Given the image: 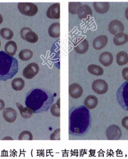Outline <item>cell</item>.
<instances>
[{
    "mask_svg": "<svg viewBox=\"0 0 128 159\" xmlns=\"http://www.w3.org/2000/svg\"><path fill=\"white\" fill-rule=\"evenodd\" d=\"M0 35L2 38L7 40H9L13 38L14 33L9 28H3L0 30Z\"/></svg>",
    "mask_w": 128,
    "mask_h": 159,
    "instance_id": "cell-28",
    "label": "cell"
},
{
    "mask_svg": "<svg viewBox=\"0 0 128 159\" xmlns=\"http://www.w3.org/2000/svg\"><path fill=\"white\" fill-rule=\"evenodd\" d=\"M113 41L116 46L123 45L128 42V35L126 33H118L115 35Z\"/></svg>",
    "mask_w": 128,
    "mask_h": 159,
    "instance_id": "cell-22",
    "label": "cell"
},
{
    "mask_svg": "<svg viewBox=\"0 0 128 159\" xmlns=\"http://www.w3.org/2000/svg\"><path fill=\"white\" fill-rule=\"evenodd\" d=\"M48 33L53 38H58L60 36V23L55 22L49 26Z\"/></svg>",
    "mask_w": 128,
    "mask_h": 159,
    "instance_id": "cell-20",
    "label": "cell"
},
{
    "mask_svg": "<svg viewBox=\"0 0 128 159\" xmlns=\"http://www.w3.org/2000/svg\"><path fill=\"white\" fill-rule=\"evenodd\" d=\"M125 15H126V18L128 20V7L126 8V9Z\"/></svg>",
    "mask_w": 128,
    "mask_h": 159,
    "instance_id": "cell-36",
    "label": "cell"
},
{
    "mask_svg": "<svg viewBox=\"0 0 128 159\" xmlns=\"http://www.w3.org/2000/svg\"><path fill=\"white\" fill-rule=\"evenodd\" d=\"M88 71L91 74L96 76H101L104 74V69L100 66L96 64H90L88 66Z\"/></svg>",
    "mask_w": 128,
    "mask_h": 159,
    "instance_id": "cell-24",
    "label": "cell"
},
{
    "mask_svg": "<svg viewBox=\"0 0 128 159\" xmlns=\"http://www.w3.org/2000/svg\"><path fill=\"white\" fill-rule=\"evenodd\" d=\"M108 29L110 33L115 35L118 33H123L124 31V26L123 23L119 20H114L109 23Z\"/></svg>",
    "mask_w": 128,
    "mask_h": 159,
    "instance_id": "cell-10",
    "label": "cell"
},
{
    "mask_svg": "<svg viewBox=\"0 0 128 159\" xmlns=\"http://www.w3.org/2000/svg\"><path fill=\"white\" fill-rule=\"evenodd\" d=\"M16 105L19 110L21 116L25 119H28L32 117L33 112V111L28 107H24L21 104H20L19 102L16 103Z\"/></svg>",
    "mask_w": 128,
    "mask_h": 159,
    "instance_id": "cell-21",
    "label": "cell"
},
{
    "mask_svg": "<svg viewBox=\"0 0 128 159\" xmlns=\"http://www.w3.org/2000/svg\"><path fill=\"white\" fill-rule=\"evenodd\" d=\"M50 139L51 140H60V129L55 130V132L50 135Z\"/></svg>",
    "mask_w": 128,
    "mask_h": 159,
    "instance_id": "cell-32",
    "label": "cell"
},
{
    "mask_svg": "<svg viewBox=\"0 0 128 159\" xmlns=\"http://www.w3.org/2000/svg\"><path fill=\"white\" fill-rule=\"evenodd\" d=\"M39 71V66L38 64L31 63L28 64L23 70V76L28 80H31L36 77Z\"/></svg>",
    "mask_w": 128,
    "mask_h": 159,
    "instance_id": "cell-8",
    "label": "cell"
},
{
    "mask_svg": "<svg viewBox=\"0 0 128 159\" xmlns=\"http://www.w3.org/2000/svg\"><path fill=\"white\" fill-rule=\"evenodd\" d=\"M122 75L124 80L128 81V67L123 69L122 71Z\"/></svg>",
    "mask_w": 128,
    "mask_h": 159,
    "instance_id": "cell-34",
    "label": "cell"
},
{
    "mask_svg": "<svg viewBox=\"0 0 128 159\" xmlns=\"http://www.w3.org/2000/svg\"><path fill=\"white\" fill-rule=\"evenodd\" d=\"M4 108H5V102L2 99H0V111L4 109Z\"/></svg>",
    "mask_w": 128,
    "mask_h": 159,
    "instance_id": "cell-35",
    "label": "cell"
},
{
    "mask_svg": "<svg viewBox=\"0 0 128 159\" xmlns=\"http://www.w3.org/2000/svg\"><path fill=\"white\" fill-rule=\"evenodd\" d=\"M90 111L84 106L72 108L69 112V134L82 136L89 131L91 126Z\"/></svg>",
    "mask_w": 128,
    "mask_h": 159,
    "instance_id": "cell-1",
    "label": "cell"
},
{
    "mask_svg": "<svg viewBox=\"0 0 128 159\" xmlns=\"http://www.w3.org/2000/svg\"><path fill=\"white\" fill-rule=\"evenodd\" d=\"M83 93V89L77 83H73L69 87V94L73 98H79Z\"/></svg>",
    "mask_w": 128,
    "mask_h": 159,
    "instance_id": "cell-13",
    "label": "cell"
},
{
    "mask_svg": "<svg viewBox=\"0 0 128 159\" xmlns=\"http://www.w3.org/2000/svg\"><path fill=\"white\" fill-rule=\"evenodd\" d=\"M3 21V19L2 16L1 14H0V25L2 23Z\"/></svg>",
    "mask_w": 128,
    "mask_h": 159,
    "instance_id": "cell-37",
    "label": "cell"
},
{
    "mask_svg": "<svg viewBox=\"0 0 128 159\" xmlns=\"http://www.w3.org/2000/svg\"><path fill=\"white\" fill-rule=\"evenodd\" d=\"M93 6L98 14H105L109 11L110 8V4L107 2H95L93 3Z\"/></svg>",
    "mask_w": 128,
    "mask_h": 159,
    "instance_id": "cell-17",
    "label": "cell"
},
{
    "mask_svg": "<svg viewBox=\"0 0 128 159\" xmlns=\"http://www.w3.org/2000/svg\"><path fill=\"white\" fill-rule=\"evenodd\" d=\"M106 134L108 140H120L122 136V131L118 126L112 125L107 129Z\"/></svg>",
    "mask_w": 128,
    "mask_h": 159,
    "instance_id": "cell-7",
    "label": "cell"
},
{
    "mask_svg": "<svg viewBox=\"0 0 128 159\" xmlns=\"http://www.w3.org/2000/svg\"><path fill=\"white\" fill-rule=\"evenodd\" d=\"M60 99L57 101V103L53 104L50 107V112L53 116L57 117H59L60 116Z\"/></svg>",
    "mask_w": 128,
    "mask_h": 159,
    "instance_id": "cell-29",
    "label": "cell"
},
{
    "mask_svg": "<svg viewBox=\"0 0 128 159\" xmlns=\"http://www.w3.org/2000/svg\"><path fill=\"white\" fill-rule=\"evenodd\" d=\"M0 48H1V41H0Z\"/></svg>",
    "mask_w": 128,
    "mask_h": 159,
    "instance_id": "cell-38",
    "label": "cell"
},
{
    "mask_svg": "<svg viewBox=\"0 0 128 159\" xmlns=\"http://www.w3.org/2000/svg\"><path fill=\"white\" fill-rule=\"evenodd\" d=\"M33 139L32 134L30 131H24L22 132L19 136V140H32Z\"/></svg>",
    "mask_w": 128,
    "mask_h": 159,
    "instance_id": "cell-31",
    "label": "cell"
},
{
    "mask_svg": "<svg viewBox=\"0 0 128 159\" xmlns=\"http://www.w3.org/2000/svg\"><path fill=\"white\" fill-rule=\"evenodd\" d=\"M92 89L96 93L101 95L107 93L109 89V86L105 80H97L92 83Z\"/></svg>",
    "mask_w": 128,
    "mask_h": 159,
    "instance_id": "cell-9",
    "label": "cell"
},
{
    "mask_svg": "<svg viewBox=\"0 0 128 159\" xmlns=\"http://www.w3.org/2000/svg\"><path fill=\"white\" fill-rule=\"evenodd\" d=\"M17 50V46L15 41H9L5 44V51L6 54L10 56H14L16 54Z\"/></svg>",
    "mask_w": 128,
    "mask_h": 159,
    "instance_id": "cell-23",
    "label": "cell"
},
{
    "mask_svg": "<svg viewBox=\"0 0 128 159\" xmlns=\"http://www.w3.org/2000/svg\"><path fill=\"white\" fill-rule=\"evenodd\" d=\"M81 6L82 3L81 2H69L68 6L69 12L73 15L77 14V11Z\"/></svg>",
    "mask_w": 128,
    "mask_h": 159,
    "instance_id": "cell-30",
    "label": "cell"
},
{
    "mask_svg": "<svg viewBox=\"0 0 128 159\" xmlns=\"http://www.w3.org/2000/svg\"><path fill=\"white\" fill-rule=\"evenodd\" d=\"M12 88L15 91H21L25 87V82L21 78H17L14 79L11 83Z\"/></svg>",
    "mask_w": 128,
    "mask_h": 159,
    "instance_id": "cell-26",
    "label": "cell"
},
{
    "mask_svg": "<svg viewBox=\"0 0 128 159\" xmlns=\"http://www.w3.org/2000/svg\"><path fill=\"white\" fill-rule=\"evenodd\" d=\"M108 38L107 35H100L96 37L93 41V47L96 50H101L107 46Z\"/></svg>",
    "mask_w": 128,
    "mask_h": 159,
    "instance_id": "cell-14",
    "label": "cell"
},
{
    "mask_svg": "<svg viewBox=\"0 0 128 159\" xmlns=\"http://www.w3.org/2000/svg\"><path fill=\"white\" fill-rule=\"evenodd\" d=\"M46 16L50 19H59L60 18L59 3H56L50 6L46 11Z\"/></svg>",
    "mask_w": 128,
    "mask_h": 159,
    "instance_id": "cell-11",
    "label": "cell"
},
{
    "mask_svg": "<svg viewBox=\"0 0 128 159\" xmlns=\"http://www.w3.org/2000/svg\"><path fill=\"white\" fill-rule=\"evenodd\" d=\"M17 8L21 14L27 16H34L38 11V6L33 3H19Z\"/></svg>",
    "mask_w": 128,
    "mask_h": 159,
    "instance_id": "cell-5",
    "label": "cell"
},
{
    "mask_svg": "<svg viewBox=\"0 0 128 159\" xmlns=\"http://www.w3.org/2000/svg\"><path fill=\"white\" fill-rule=\"evenodd\" d=\"M98 99L93 95L87 96L84 101L85 107L89 110L95 108L98 104Z\"/></svg>",
    "mask_w": 128,
    "mask_h": 159,
    "instance_id": "cell-19",
    "label": "cell"
},
{
    "mask_svg": "<svg viewBox=\"0 0 128 159\" xmlns=\"http://www.w3.org/2000/svg\"><path fill=\"white\" fill-rule=\"evenodd\" d=\"M33 56V52L30 49L22 50L19 54L20 59L23 61H29L32 58Z\"/></svg>",
    "mask_w": 128,
    "mask_h": 159,
    "instance_id": "cell-27",
    "label": "cell"
},
{
    "mask_svg": "<svg viewBox=\"0 0 128 159\" xmlns=\"http://www.w3.org/2000/svg\"><path fill=\"white\" fill-rule=\"evenodd\" d=\"M20 35L21 38L25 41L30 43H36L38 41L39 37L35 32L30 28L25 27L20 31Z\"/></svg>",
    "mask_w": 128,
    "mask_h": 159,
    "instance_id": "cell-6",
    "label": "cell"
},
{
    "mask_svg": "<svg viewBox=\"0 0 128 159\" xmlns=\"http://www.w3.org/2000/svg\"><path fill=\"white\" fill-rule=\"evenodd\" d=\"M116 99L120 106L128 111V81L124 83L118 89Z\"/></svg>",
    "mask_w": 128,
    "mask_h": 159,
    "instance_id": "cell-4",
    "label": "cell"
},
{
    "mask_svg": "<svg viewBox=\"0 0 128 159\" xmlns=\"http://www.w3.org/2000/svg\"><path fill=\"white\" fill-rule=\"evenodd\" d=\"M77 14L79 17V19H86L89 16H92V10L89 6L84 5L81 6L79 7Z\"/></svg>",
    "mask_w": 128,
    "mask_h": 159,
    "instance_id": "cell-16",
    "label": "cell"
},
{
    "mask_svg": "<svg viewBox=\"0 0 128 159\" xmlns=\"http://www.w3.org/2000/svg\"><path fill=\"white\" fill-rule=\"evenodd\" d=\"M54 96L50 91L34 88L27 92L25 105L34 113H41L48 111L54 102Z\"/></svg>",
    "mask_w": 128,
    "mask_h": 159,
    "instance_id": "cell-2",
    "label": "cell"
},
{
    "mask_svg": "<svg viewBox=\"0 0 128 159\" xmlns=\"http://www.w3.org/2000/svg\"><path fill=\"white\" fill-rule=\"evenodd\" d=\"M99 61L105 66H109L113 62V56L110 52H102L100 55Z\"/></svg>",
    "mask_w": 128,
    "mask_h": 159,
    "instance_id": "cell-18",
    "label": "cell"
},
{
    "mask_svg": "<svg viewBox=\"0 0 128 159\" xmlns=\"http://www.w3.org/2000/svg\"><path fill=\"white\" fill-rule=\"evenodd\" d=\"M2 115L5 120L9 123H13L17 120V111L14 108L10 107L6 108L3 110Z\"/></svg>",
    "mask_w": 128,
    "mask_h": 159,
    "instance_id": "cell-15",
    "label": "cell"
},
{
    "mask_svg": "<svg viewBox=\"0 0 128 159\" xmlns=\"http://www.w3.org/2000/svg\"><path fill=\"white\" fill-rule=\"evenodd\" d=\"M88 48L89 44L86 39H81L77 40L74 44V50L80 54H83L86 53L88 51Z\"/></svg>",
    "mask_w": 128,
    "mask_h": 159,
    "instance_id": "cell-12",
    "label": "cell"
},
{
    "mask_svg": "<svg viewBox=\"0 0 128 159\" xmlns=\"http://www.w3.org/2000/svg\"><path fill=\"white\" fill-rule=\"evenodd\" d=\"M116 63L119 66H123L128 63V54L125 52H120L116 55Z\"/></svg>",
    "mask_w": 128,
    "mask_h": 159,
    "instance_id": "cell-25",
    "label": "cell"
},
{
    "mask_svg": "<svg viewBox=\"0 0 128 159\" xmlns=\"http://www.w3.org/2000/svg\"><path fill=\"white\" fill-rule=\"evenodd\" d=\"M19 70V63L16 58L5 52H0V80L11 79Z\"/></svg>",
    "mask_w": 128,
    "mask_h": 159,
    "instance_id": "cell-3",
    "label": "cell"
},
{
    "mask_svg": "<svg viewBox=\"0 0 128 159\" xmlns=\"http://www.w3.org/2000/svg\"><path fill=\"white\" fill-rule=\"evenodd\" d=\"M121 124L125 129L128 130V116L124 117L121 121Z\"/></svg>",
    "mask_w": 128,
    "mask_h": 159,
    "instance_id": "cell-33",
    "label": "cell"
}]
</instances>
